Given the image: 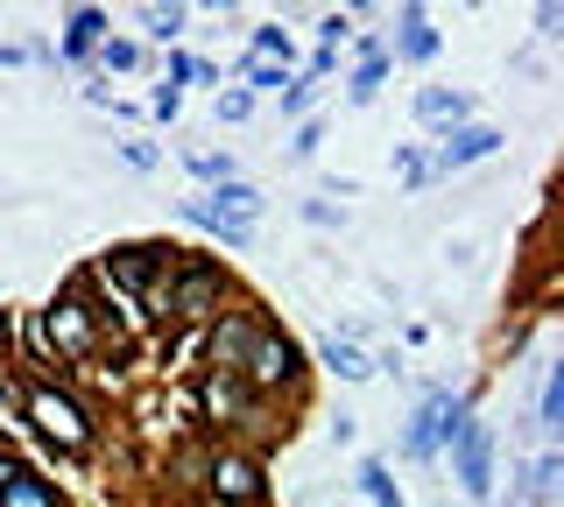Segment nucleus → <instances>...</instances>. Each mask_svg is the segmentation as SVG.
<instances>
[{
	"mask_svg": "<svg viewBox=\"0 0 564 507\" xmlns=\"http://www.w3.org/2000/svg\"><path fill=\"white\" fill-rule=\"evenodd\" d=\"M22 416L57 444V452H85V444H93V416H85L71 395L42 387V381H28V387H22Z\"/></svg>",
	"mask_w": 564,
	"mask_h": 507,
	"instance_id": "nucleus-1",
	"label": "nucleus"
},
{
	"mask_svg": "<svg viewBox=\"0 0 564 507\" xmlns=\"http://www.w3.org/2000/svg\"><path fill=\"white\" fill-rule=\"evenodd\" d=\"M458 430H466V401H458L452 387H430V395H424V409L409 416L403 452H409V458H430L438 444H458Z\"/></svg>",
	"mask_w": 564,
	"mask_h": 507,
	"instance_id": "nucleus-2",
	"label": "nucleus"
},
{
	"mask_svg": "<svg viewBox=\"0 0 564 507\" xmlns=\"http://www.w3.org/2000/svg\"><path fill=\"white\" fill-rule=\"evenodd\" d=\"M219 296H226V275H219L212 261H184V268H170V318H176V324L212 318Z\"/></svg>",
	"mask_w": 564,
	"mask_h": 507,
	"instance_id": "nucleus-3",
	"label": "nucleus"
},
{
	"mask_svg": "<svg viewBox=\"0 0 564 507\" xmlns=\"http://www.w3.org/2000/svg\"><path fill=\"white\" fill-rule=\"evenodd\" d=\"M42 332H50V346L64 353V360H93L99 353V318L78 304V296H57V304L42 310Z\"/></svg>",
	"mask_w": 564,
	"mask_h": 507,
	"instance_id": "nucleus-4",
	"label": "nucleus"
},
{
	"mask_svg": "<svg viewBox=\"0 0 564 507\" xmlns=\"http://www.w3.org/2000/svg\"><path fill=\"white\" fill-rule=\"evenodd\" d=\"M241 381H247V387H290V381H296V346L261 324L255 346H247V360H241Z\"/></svg>",
	"mask_w": 564,
	"mask_h": 507,
	"instance_id": "nucleus-5",
	"label": "nucleus"
},
{
	"mask_svg": "<svg viewBox=\"0 0 564 507\" xmlns=\"http://www.w3.org/2000/svg\"><path fill=\"white\" fill-rule=\"evenodd\" d=\"M452 452H458V486H466L473 500H487V486H494V430H487V423H466Z\"/></svg>",
	"mask_w": 564,
	"mask_h": 507,
	"instance_id": "nucleus-6",
	"label": "nucleus"
},
{
	"mask_svg": "<svg viewBox=\"0 0 564 507\" xmlns=\"http://www.w3.org/2000/svg\"><path fill=\"white\" fill-rule=\"evenodd\" d=\"M162 275H170V253H162V247H121V253H107V282H121L127 296H148Z\"/></svg>",
	"mask_w": 564,
	"mask_h": 507,
	"instance_id": "nucleus-7",
	"label": "nucleus"
},
{
	"mask_svg": "<svg viewBox=\"0 0 564 507\" xmlns=\"http://www.w3.org/2000/svg\"><path fill=\"white\" fill-rule=\"evenodd\" d=\"M501 148V127H452L438 141V156H430V176H452V170H466V162H487Z\"/></svg>",
	"mask_w": 564,
	"mask_h": 507,
	"instance_id": "nucleus-8",
	"label": "nucleus"
},
{
	"mask_svg": "<svg viewBox=\"0 0 564 507\" xmlns=\"http://www.w3.org/2000/svg\"><path fill=\"white\" fill-rule=\"evenodd\" d=\"M205 416H226V423H255V387L233 374V367H212V374H205Z\"/></svg>",
	"mask_w": 564,
	"mask_h": 507,
	"instance_id": "nucleus-9",
	"label": "nucleus"
},
{
	"mask_svg": "<svg viewBox=\"0 0 564 507\" xmlns=\"http://www.w3.org/2000/svg\"><path fill=\"white\" fill-rule=\"evenodd\" d=\"M212 494L233 500V507H255L261 500V466H255V458H241V452H219L212 458Z\"/></svg>",
	"mask_w": 564,
	"mask_h": 507,
	"instance_id": "nucleus-10",
	"label": "nucleus"
},
{
	"mask_svg": "<svg viewBox=\"0 0 564 507\" xmlns=\"http://www.w3.org/2000/svg\"><path fill=\"white\" fill-rule=\"evenodd\" d=\"M255 332H261V318H247V310H226V318H219V332H212V367H233V374H241V360H247V346H255Z\"/></svg>",
	"mask_w": 564,
	"mask_h": 507,
	"instance_id": "nucleus-11",
	"label": "nucleus"
},
{
	"mask_svg": "<svg viewBox=\"0 0 564 507\" xmlns=\"http://www.w3.org/2000/svg\"><path fill=\"white\" fill-rule=\"evenodd\" d=\"M466 113H473L466 92H444V85H424V92H417V121H424V127H444V134H452V127H466Z\"/></svg>",
	"mask_w": 564,
	"mask_h": 507,
	"instance_id": "nucleus-12",
	"label": "nucleus"
},
{
	"mask_svg": "<svg viewBox=\"0 0 564 507\" xmlns=\"http://www.w3.org/2000/svg\"><path fill=\"white\" fill-rule=\"evenodd\" d=\"M0 507H64V500H57V486H50V480H36V472L22 466L8 486H0Z\"/></svg>",
	"mask_w": 564,
	"mask_h": 507,
	"instance_id": "nucleus-13",
	"label": "nucleus"
},
{
	"mask_svg": "<svg viewBox=\"0 0 564 507\" xmlns=\"http://www.w3.org/2000/svg\"><path fill=\"white\" fill-rule=\"evenodd\" d=\"M395 50H403L409 64H424V57H438V28L424 22V8H403V36H395Z\"/></svg>",
	"mask_w": 564,
	"mask_h": 507,
	"instance_id": "nucleus-14",
	"label": "nucleus"
},
{
	"mask_svg": "<svg viewBox=\"0 0 564 507\" xmlns=\"http://www.w3.org/2000/svg\"><path fill=\"white\" fill-rule=\"evenodd\" d=\"M318 353H324V367H332L339 381H367V374H375V367H367V353L353 346V338H324Z\"/></svg>",
	"mask_w": 564,
	"mask_h": 507,
	"instance_id": "nucleus-15",
	"label": "nucleus"
},
{
	"mask_svg": "<svg viewBox=\"0 0 564 507\" xmlns=\"http://www.w3.org/2000/svg\"><path fill=\"white\" fill-rule=\"evenodd\" d=\"M99 36H107V14H99V8H78V14L64 22V57H85Z\"/></svg>",
	"mask_w": 564,
	"mask_h": 507,
	"instance_id": "nucleus-16",
	"label": "nucleus"
},
{
	"mask_svg": "<svg viewBox=\"0 0 564 507\" xmlns=\"http://www.w3.org/2000/svg\"><path fill=\"white\" fill-rule=\"evenodd\" d=\"M360 486H367V500H375V507H403V494H395V480H389L381 458H367V466H360Z\"/></svg>",
	"mask_w": 564,
	"mask_h": 507,
	"instance_id": "nucleus-17",
	"label": "nucleus"
},
{
	"mask_svg": "<svg viewBox=\"0 0 564 507\" xmlns=\"http://www.w3.org/2000/svg\"><path fill=\"white\" fill-rule=\"evenodd\" d=\"M142 28L156 42H176V36H184V8H142Z\"/></svg>",
	"mask_w": 564,
	"mask_h": 507,
	"instance_id": "nucleus-18",
	"label": "nucleus"
},
{
	"mask_svg": "<svg viewBox=\"0 0 564 507\" xmlns=\"http://www.w3.org/2000/svg\"><path fill=\"white\" fill-rule=\"evenodd\" d=\"M543 430H564V367L543 374Z\"/></svg>",
	"mask_w": 564,
	"mask_h": 507,
	"instance_id": "nucleus-19",
	"label": "nucleus"
},
{
	"mask_svg": "<svg viewBox=\"0 0 564 507\" xmlns=\"http://www.w3.org/2000/svg\"><path fill=\"white\" fill-rule=\"evenodd\" d=\"M212 78H219L212 64H198V57L176 50V57H170V78H162V85H212Z\"/></svg>",
	"mask_w": 564,
	"mask_h": 507,
	"instance_id": "nucleus-20",
	"label": "nucleus"
},
{
	"mask_svg": "<svg viewBox=\"0 0 564 507\" xmlns=\"http://www.w3.org/2000/svg\"><path fill=\"white\" fill-rule=\"evenodd\" d=\"M290 64V28H255V64Z\"/></svg>",
	"mask_w": 564,
	"mask_h": 507,
	"instance_id": "nucleus-21",
	"label": "nucleus"
},
{
	"mask_svg": "<svg viewBox=\"0 0 564 507\" xmlns=\"http://www.w3.org/2000/svg\"><path fill=\"white\" fill-rule=\"evenodd\" d=\"M99 64H107V71H135L142 50H135V42H121V36H107V42H99Z\"/></svg>",
	"mask_w": 564,
	"mask_h": 507,
	"instance_id": "nucleus-22",
	"label": "nucleus"
},
{
	"mask_svg": "<svg viewBox=\"0 0 564 507\" xmlns=\"http://www.w3.org/2000/svg\"><path fill=\"white\" fill-rule=\"evenodd\" d=\"M381 78H389V57L375 50V57L360 64V78H353V99H375V92H381Z\"/></svg>",
	"mask_w": 564,
	"mask_h": 507,
	"instance_id": "nucleus-23",
	"label": "nucleus"
},
{
	"mask_svg": "<svg viewBox=\"0 0 564 507\" xmlns=\"http://www.w3.org/2000/svg\"><path fill=\"white\" fill-rule=\"evenodd\" d=\"M191 170L212 176V184H233V162H226V156H212V148H198V156H191Z\"/></svg>",
	"mask_w": 564,
	"mask_h": 507,
	"instance_id": "nucleus-24",
	"label": "nucleus"
},
{
	"mask_svg": "<svg viewBox=\"0 0 564 507\" xmlns=\"http://www.w3.org/2000/svg\"><path fill=\"white\" fill-rule=\"evenodd\" d=\"M529 494H537V500L557 494V458H537V466H529Z\"/></svg>",
	"mask_w": 564,
	"mask_h": 507,
	"instance_id": "nucleus-25",
	"label": "nucleus"
},
{
	"mask_svg": "<svg viewBox=\"0 0 564 507\" xmlns=\"http://www.w3.org/2000/svg\"><path fill=\"white\" fill-rule=\"evenodd\" d=\"M310 85H318V78H290V85H282V113H304L310 107Z\"/></svg>",
	"mask_w": 564,
	"mask_h": 507,
	"instance_id": "nucleus-26",
	"label": "nucleus"
},
{
	"mask_svg": "<svg viewBox=\"0 0 564 507\" xmlns=\"http://www.w3.org/2000/svg\"><path fill=\"white\" fill-rule=\"evenodd\" d=\"M247 85H261V92H282V85H290V78H282L275 64H247Z\"/></svg>",
	"mask_w": 564,
	"mask_h": 507,
	"instance_id": "nucleus-27",
	"label": "nucleus"
},
{
	"mask_svg": "<svg viewBox=\"0 0 564 507\" xmlns=\"http://www.w3.org/2000/svg\"><path fill=\"white\" fill-rule=\"evenodd\" d=\"M395 170H403V184H430V162L424 156H395Z\"/></svg>",
	"mask_w": 564,
	"mask_h": 507,
	"instance_id": "nucleus-28",
	"label": "nucleus"
},
{
	"mask_svg": "<svg viewBox=\"0 0 564 507\" xmlns=\"http://www.w3.org/2000/svg\"><path fill=\"white\" fill-rule=\"evenodd\" d=\"M148 107H156V113H162V121H170V113H176V107H184V92H176V85H156V99H148Z\"/></svg>",
	"mask_w": 564,
	"mask_h": 507,
	"instance_id": "nucleus-29",
	"label": "nucleus"
},
{
	"mask_svg": "<svg viewBox=\"0 0 564 507\" xmlns=\"http://www.w3.org/2000/svg\"><path fill=\"white\" fill-rule=\"evenodd\" d=\"M121 156L135 162V170H156V148H148V141H121Z\"/></svg>",
	"mask_w": 564,
	"mask_h": 507,
	"instance_id": "nucleus-30",
	"label": "nucleus"
},
{
	"mask_svg": "<svg viewBox=\"0 0 564 507\" xmlns=\"http://www.w3.org/2000/svg\"><path fill=\"white\" fill-rule=\"evenodd\" d=\"M219 121H247V92H226V99H219Z\"/></svg>",
	"mask_w": 564,
	"mask_h": 507,
	"instance_id": "nucleus-31",
	"label": "nucleus"
},
{
	"mask_svg": "<svg viewBox=\"0 0 564 507\" xmlns=\"http://www.w3.org/2000/svg\"><path fill=\"white\" fill-rule=\"evenodd\" d=\"M14 472H22V466H14V458H8V452H0V486H8V480H14Z\"/></svg>",
	"mask_w": 564,
	"mask_h": 507,
	"instance_id": "nucleus-32",
	"label": "nucleus"
}]
</instances>
